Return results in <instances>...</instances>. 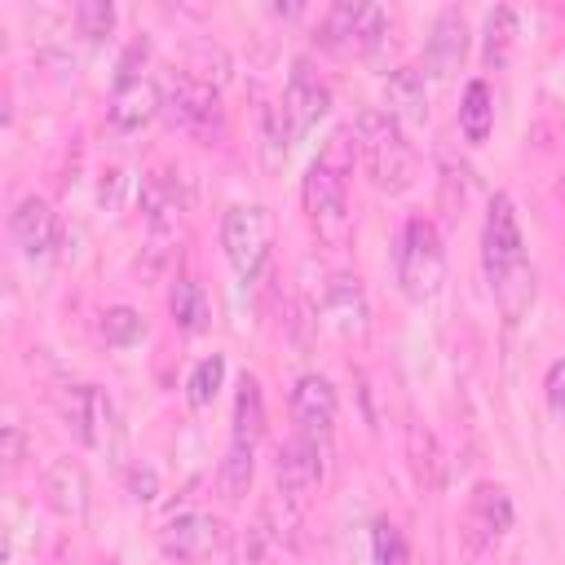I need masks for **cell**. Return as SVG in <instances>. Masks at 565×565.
<instances>
[{"label":"cell","mask_w":565,"mask_h":565,"mask_svg":"<svg viewBox=\"0 0 565 565\" xmlns=\"http://www.w3.org/2000/svg\"><path fill=\"white\" fill-rule=\"evenodd\" d=\"M353 146L362 154L366 177L384 194H402L415 185V150L406 146V137L388 110H362L353 124Z\"/></svg>","instance_id":"obj_1"},{"label":"cell","mask_w":565,"mask_h":565,"mask_svg":"<svg viewBox=\"0 0 565 565\" xmlns=\"http://www.w3.org/2000/svg\"><path fill=\"white\" fill-rule=\"evenodd\" d=\"M446 278V252H441V238L433 230V221L424 216H411L402 238H397V282L411 300H428L437 296Z\"/></svg>","instance_id":"obj_2"},{"label":"cell","mask_w":565,"mask_h":565,"mask_svg":"<svg viewBox=\"0 0 565 565\" xmlns=\"http://www.w3.org/2000/svg\"><path fill=\"white\" fill-rule=\"evenodd\" d=\"M269 238H274V216L260 203H238L221 216V247L243 282L260 274V265L269 256Z\"/></svg>","instance_id":"obj_3"},{"label":"cell","mask_w":565,"mask_h":565,"mask_svg":"<svg viewBox=\"0 0 565 565\" xmlns=\"http://www.w3.org/2000/svg\"><path fill=\"white\" fill-rule=\"evenodd\" d=\"M163 115L172 128L181 132H194L203 141L221 137V102H216V88L207 79H194V75H177L163 93Z\"/></svg>","instance_id":"obj_4"},{"label":"cell","mask_w":565,"mask_h":565,"mask_svg":"<svg viewBox=\"0 0 565 565\" xmlns=\"http://www.w3.org/2000/svg\"><path fill=\"white\" fill-rule=\"evenodd\" d=\"M305 212L322 243L340 247L349 238V203H344V177L331 163H313L305 172Z\"/></svg>","instance_id":"obj_5"},{"label":"cell","mask_w":565,"mask_h":565,"mask_svg":"<svg viewBox=\"0 0 565 565\" xmlns=\"http://www.w3.org/2000/svg\"><path fill=\"white\" fill-rule=\"evenodd\" d=\"M62 419L93 450H102L110 441V433H115V406L97 384H71L62 393Z\"/></svg>","instance_id":"obj_6"},{"label":"cell","mask_w":565,"mask_h":565,"mask_svg":"<svg viewBox=\"0 0 565 565\" xmlns=\"http://www.w3.org/2000/svg\"><path fill=\"white\" fill-rule=\"evenodd\" d=\"M508 530H512V499H508V490L494 486V481L472 486V494H468V512H463L468 547H472V552L494 547Z\"/></svg>","instance_id":"obj_7"},{"label":"cell","mask_w":565,"mask_h":565,"mask_svg":"<svg viewBox=\"0 0 565 565\" xmlns=\"http://www.w3.org/2000/svg\"><path fill=\"white\" fill-rule=\"evenodd\" d=\"M221 521L207 512H177L159 530V552L168 561H203L221 547Z\"/></svg>","instance_id":"obj_8"},{"label":"cell","mask_w":565,"mask_h":565,"mask_svg":"<svg viewBox=\"0 0 565 565\" xmlns=\"http://www.w3.org/2000/svg\"><path fill=\"white\" fill-rule=\"evenodd\" d=\"M481 260H486L490 282L499 274H508L512 265H521V225H516V212H512V199L508 194H494L490 199L486 230H481Z\"/></svg>","instance_id":"obj_9"},{"label":"cell","mask_w":565,"mask_h":565,"mask_svg":"<svg viewBox=\"0 0 565 565\" xmlns=\"http://www.w3.org/2000/svg\"><path fill=\"white\" fill-rule=\"evenodd\" d=\"M274 481H278V494L282 499H309L318 486H322V450L313 437H291L278 446V459H274Z\"/></svg>","instance_id":"obj_10"},{"label":"cell","mask_w":565,"mask_h":565,"mask_svg":"<svg viewBox=\"0 0 565 565\" xmlns=\"http://www.w3.org/2000/svg\"><path fill=\"white\" fill-rule=\"evenodd\" d=\"M159 110H163V97H159L154 79L137 75V79H119L115 84L110 106H106V119H110L115 132H141Z\"/></svg>","instance_id":"obj_11"},{"label":"cell","mask_w":565,"mask_h":565,"mask_svg":"<svg viewBox=\"0 0 565 565\" xmlns=\"http://www.w3.org/2000/svg\"><path fill=\"white\" fill-rule=\"evenodd\" d=\"M9 234H13V243L22 247V256H49L53 252V243H57V216H53V207H49V199H40V194H26L18 207H13V216H9Z\"/></svg>","instance_id":"obj_12"},{"label":"cell","mask_w":565,"mask_h":565,"mask_svg":"<svg viewBox=\"0 0 565 565\" xmlns=\"http://www.w3.org/2000/svg\"><path fill=\"white\" fill-rule=\"evenodd\" d=\"M335 388L327 375H300L291 388V419L300 424L305 437H322L335 424Z\"/></svg>","instance_id":"obj_13"},{"label":"cell","mask_w":565,"mask_h":565,"mask_svg":"<svg viewBox=\"0 0 565 565\" xmlns=\"http://www.w3.org/2000/svg\"><path fill=\"white\" fill-rule=\"evenodd\" d=\"M463 53H468L463 13H459V9H441L437 22H433V31H428V44H424V66H428V75L446 79L450 71H459Z\"/></svg>","instance_id":"obj_14"},{"label":"cell","mask_w":565,"mask_h":565,"mask_svg":"<svg viewBox=\"0 0 565 565\" xmlns=\"http://www.w3.org/2000/svg\"><path fill=\"white\" fill-rule=\"evenodd\" d=\"M282 106H287V115L296 119V128H309V124H318V119L331 110V88L318 79V71H313L305 57H300V62L291 66V75H287Z\"/></svg>","instance_id":"obj_15"},{"label":"cell","mask_w":565,"mask_h":565,"mask_svg":"<svg viewBox=\"0 0 565 565\" xmlns=\"http://www.w3.org/2000/svg\"><path fill=\"white\" fill-rule=\"evenodd\" d=\"M384 102L393 119L406 124H424L428 119V84H424V66H397L384 84Z\"/></svg>","instance_id":"obj_16"},{"label":"cell","mask_w":565,"mask_h":565,"mask_svg":"<svg viewBox=\"0 0 565 565\" xmlns=\"http://www.w3.org/2000/svg\"><path fill=\"white\" fill-rule=\"evenodd\" d=\"M44 494L62 516H84L88 508V477L75 459H53L44 468Z\"/></svg>","instance_id":"obj_17"},{"label":"cell","mask_w":565,"mask_h":565,"mask_svg":"<svg viewBox=\"0 0 565 565\" xmlns=\"http://www.w3.org/2000/svg\"><path fill=\"white\" fill-rule=\"evenodd\" d=\"M322 309H327V318L335 322L340 335H362V331H366V296H362L358 278H349V274L331 278Z\"/></svg>","instance_id":"obj_18"},{"label":"cell","mask_w":565,"mask_h":565,"mask_svg":"<svg viewBox=\"0 0 565 565\" xmlns=\"http://www.w3.org/2000/svg\"><path fill=\"white\" fill-rule=\"evenodd\" d=\"M260 437H265V393H260V384L252 375H243L238 393H234V433H230V441L256 450Z\"/></svg>","instance_id":"obj_19"},{"label":"cell","mask_w":565,"mask_h":565,"mask_svg":"<svg viewBox=\"0 0 565 565\" xmlns=\"http://www.w3.org/2000/svg\"><path fill=\"white\" fill-rule=\"evenodd\" d=\"M296 132H300V128H296V119L287 115L282 102H265V106H260V159H265L269 172L282 168V159H287Z\"/></svg>","instance_id":"obj_20"},{"label":"cell","mask_w":565,"mask_h":565,"mask_svg":"<svg viewBox=\"0 0 565 565\" xmlns=\"http://www.w3.org/2000/svg\"><path fill=\"white\" fill-rule=\"evenodd\" d=\"M362 18H366V4L358 0H335L322 22H318V44L322 49H358V31H362Z\"/></svg>","instance_id":"obj_21"},{"label":"cell","mask_w":565,"mask_h":565,"mask_svg":"<svg viewBox=\"0 0 565 565\" xmlns=\"http://www.w3.org/2000/svg\"><path fill=\"white\" fill-rule=\"evenodd\" d=\"M494 128V102H490V84L486 79H468L463 102H459V132L463 141H486Z\"/></svg>","instance_id":"obj_22"},{"label":"cell","mask_w":565,"mask_h":565,"mask_svg":"<svg viewBox=\"0 0 565 565\" xmlns=\"http://www.w3.org/2000/svg\"><path fill=\"white\" fill-rule=\"evenodd\" d=\"M168 309H172V322L185 331V335H199L212 318L207 300H203V287L194 278H177L172 282V296H168Z\"/></svg>","instance_id":"obj_23"},{"label":"cell","mask_w":565,"mask_h":565,"mask_svg":"<svg viewBox=\"0 0 565 565\" xmlns=\"http://www.w3.org/2000/svg\"><path fill=\"white\" fill-rule=\"evenodd\" d=\"M252 472H256V459H252V446H238L230 441L221 468H216V490L225 503H238L247 490H252Z\"/></svg>","instance_id":"obj_24"},{"label":"cell","mask_w":565,"mask_h":565,"mask_svg":"<svg viewBox=\"0 0 565 565\" xmlns=\"http://www.w3.org/2000/svg\"><path fill=\"white\" fill-rule=\"evenodd\" d=\"M494 300H499L503 318L516 322V318L530 309V300H534V269L521 260V265H512L508 274H499V278H494Z\"/></svg>","instance_id":"obj_25"},{"label":"cell","mask_w":565,"mask_h":565,"mask_svg":"<svg viewBox=\"0 0 565 565\" xmlns=\"http://www.w3.org/2000/svg\"><path fill=\"white\" fill-rule=\"evenodd\" d=\"M141 207H146V221H150V230L159 234V230H172V225H177V212H181V194H177V185H172L168 177H150V181L141 185Z\"/></svg>","instance_id":"obj_26"},{"label":"cell","mask_w":565,"mask_h":565,"mask_svg":"<svg viewBox=\"0 0 565 565\" xmlns=\"http://www.w3.org/2000/svg\"><path fill=\"white\" fill-rule=\"evenodd\" d=\"M221 380H225V358H221V353L199 358V362H194V371H190V380H185V402H190L194 411L212 406V397H216Z\"/></svg>","instance_id":"obj_27"},{"label":"cell","mask_w":565,"mask_h":565,"mask_svg":"<svg viewBox=\"0 0 565 565\" xmlns=\"http://www.w3.org/2000/svg\"><path fill=\"white\" fill-rule=\"evenodd\" d=\"M406 446H411V468L424 486H437L441 481V455H437V437L424 428V424H411L406 428Z\"/></svg>","instance_id":"obj_28"},{"label":"cell","mask_w":565,"mask_h":565,"mask_svg":"<svg viewBox=\"0 0 565 565\" xmlns=\"http://www.w3.org/2000/svg\"><path fill=\"white\" fill-rule=\"evenodd\" d=\"M141 335H146V318H141L137 309L115 305V309H106V313H102V340H106V344L128 349V344H137Z\"/></svg>","instance_id":"obj_29"},{"label":"cell","mask_w":565,"mask_h":565,"mask_svg":"<svg viewBox=\"0 0 565 565\" xmlns=\"http://www.w3.org/2000/svg\"><path fill=\"white\" fill-rule=\"evenodd\" d=\"M512 35H516V13L503 9V4L490 9V18H486V66H503L508 62Z\"/></svg>","instance_id":"obj_30"},{"label":"cell","mask_w":565,"mask_h":565,"mask_svg":"<svg viewBox=\"0 0 565 565\" xmlns=\"http://www.w3.org/2000/svg\"><path fill=\"white\" fill-rule=\"evenodd\" d=\"M75 26L84 40H106L115 31V4L110 0H79L75 4Z\"/></svg>","instance_id":"obj_31"},{"label":"cell","mask_w":565,"mask_h":565,"mask_svg":"<svg viewBox=\"0 0 565 565\" xmlns=\"http://www.w3.org/2000/svg\"><path fill=\"white\" fill-rule=\"evenodd\" d=\"M371 543H375V565H406L411 561L406 556V539H402V530L393 521H375Z\"/></svg>","instance_id":"obj_32"},{"label":"cell","mask_w":565,"mask_h":565,"mask_svg":"<svg viewBox=\"0 0 565 565\" xmlns=\"http://www.w3.org/2000/svg\"><path fill=\"white\" fill-rule=\"evenodd\" d=\"M128 494H132L137 503H150V499L159 494V477H154L150 463H132V468H128Z\"/></svg>","instance_id":"obj_33"},{"label":"cell","mask_w":565,"mask_h":565,"mask_svg":"<svg viewBox=\"0 0 565 565\" xmlns=\"http://www.w3.org/2000/svg\"><path fill=\"white\" fill-rule=\"evenodd\" d=\"M543 393H547V406L556 419H565V358H556L547 366V380H543Z\"/></svg>","instance_id":"obj_34"},{"label":"cell","mask_w":565,"mask_h":565,"mask_svg":"<svg viewBox=\"0 0 565 565\" xmlns=\"http://www.w3.org/2000/svg\"><path fill=\"white\" fill-rule=\"evenodd\" d=\"M22 455H26V437H22V424H4V437H0V459L9 472L22 468Z\"/></svg>","instance_id":"obj_35"},{"label":"cell","mask_w":565,"mask_h":565,"mask_svg":"<svg viewBox=\"0 0 565 565\" xmlns=\"http://www.w3.org/2000/svg\"><path fill=\"white\" fill-rule=\"evenodd\" d=\"M146 53H150V44H146V40H132V44L124 49V57H119V75H115V84H119V79H137V75H141L137 66L146 62Z\"/></svg>","instance_id":"obj_36"},{"label":"cell","mask_w":565,"mask_h":565,"mask_svg":"<svg viewBox=\"0 0 565 565\" xmlns=\"http://www.w3.org/2000/svg\"><path fill=\"white\" fill-rule=\"evenodd\" d=\"M124 185H128V172L124 168H110L106 177H102V190H97V199H102V207H119V194H124Z\"/></svg>","instance_id":"obj_37"},{"label":"cell","mask_w":565,"mask_h":565,"mask_svg":"<svg viewBox=\"0 0 565 565\" xmlns=\"http://www.w3.org/2000/svg\"><path fill=\"white\" fill-rule=\"evenodd\" d=\"M274 13H278V18H296V13H300V4H274Z\"/></svg>","instance_id":"obj_38"},{"label":"cell","mask_w":565,"mask_h":565,"mask_svg":"<svg viewBox=\"0 0 565 565\" xmlns=\"http://www.w3.org/2000/svg\"><path fill=\"white\" fill-rule=\"evenodd\" d=\"M556 199L565 203V172H561V181H556Z\"/></svg>","instance_id":"obj_39"}]
</instances>
